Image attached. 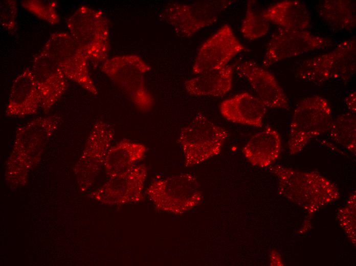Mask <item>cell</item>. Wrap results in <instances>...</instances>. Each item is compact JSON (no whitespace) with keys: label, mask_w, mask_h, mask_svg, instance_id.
Returning a JSON list of instances; mask_svg holds the SVG:
<instances>
[{"label":"cell","mask_w":356,"mask_h":266,"mask_svg":"<svg viewBox=\"0 0 356 266\" xmlns=\"http://www.w3.org/2000/svg\"><path fill=\"white\" fill-rule=\"evenodd\" d=\"M279 180V190L291 198H336V186L314 172H303L280 165L270 168Z\"/></svg>","instance_id":"11"},{"label":"cell","mask_w":356,"mask_h":266,"mask_svg":"<svg viewBox=\"0 0 356 266\" xmlns=\"http://www.w3.org/2000/svg\"><path fill=\"white\" fill-rule=\"evenodd\" d=\"M254 3L253 1L248 2L245 16L240 28L243 36L250 40L265 35L270 28L269 22L253 9Z\"/></svg>","instance_id":"25"},{"label":"cell","mask_w":356,"mask_h":266,"mask_svg":"<svg viewBox=\"0 0 356 266\" xmlns=\"http://www.w3.org/2000/svg\"><path fill=\"white\" fill-rule=\"evenodd\" d=\"M17 3L14 0H3L0 2V22L1 26L10 33L16 30Z\"/></svg>","instance_id":"27"},{"label":"cell","mask_w":356,"mask_h":266,"mask_svg":"<svg viewBox=\"0 0 356 266\" xmlns=\"http://www.w3.org/2000/svg\"><path fill=\"white\" fill-rule=\"evenodd\" d=\"M148 173L144 165L111 178L91 194L92 197L108 205L136 203L144 198L143 191Z\"/></svg>","instance_id":"14"},{"label":"cell","mask_w":356,"mask_h":266,"mask_svg":"<svg viewBox=\"0 0 356 266\" xmlns=\"http://www.w3.org/2000/svg\"><path fill=\"white\" fill-rule=\"evenodd\" d=\"M330 138L336 143L355 153L356 117L355 114L344 113L331 121L328 129Z\"/></svg>","instance_id":"24"},{"label":"cell","mask_w":356,"mask_h":266,"mask_svg":"<svg viewBox=\"0 0 356 266\" xmlns=\"http://www.w3.org/2000/svg\"><path fill=\"white\" fill-rule=\"evenodd\" d=\"M321 18L338 30H351L355 27V3L347 0H326L318 8Z\"/></svg>","instance_id":"23"},{"label":"cell","mask_w":356,"mask_h":266,"mask_svg":"<svg viewBox=\"0 0 356 266\" xmlns=\"http://www.w3.org/2000/svg\"><path fill=\"white\" fill-rule=\"evenodd\" d=\"M281 148L279 134L268 127L251 137L242 149L245 158L254 166L265 167L278 158Z\"/></svg>","instance_id":"19"},{"label":"cell","mask_w":356,"mask_h":266,"mask_svg":"<svg viewBox=\"0 0 356 266\" xmlns=\"http://www.w3.org/2000/svg\"><path fill=\"white\" fill-rule=\"evenodd\" d=\"M234 2L216 0L191 4L172 3L164 8L160 16L172 27L178 35L189 37L214 24L220 14Z\"/></svg>","instance_id":"8"},{"label":"cell","mask_w":356,"mask_h":266,"mask_svg":"<svg viewBox=\"0 0 356 266\" xmlns=\"http://www.w3.org/2000/svg\"><path fill=\"white\" fill-rule=\"evenodd\" d=\"M229 136L228 131L198 113L180 132L178 141L186 167L198 165L219 154Z\"/></svg>","instance_id":"6"},{"label":"cell","mask_w":356,"mask_h":266,"mask_svg":"<svg viewBox=\"0 0 356 266\" xmlns=\"http://www.w3.org/2000/svg\"><path fill=\"white\" fill-rule=\"evenodd\" d=\"M247 51L231 26L225 24L201 46L192 66V72L201 74L221 69L237 54Z\"/></svg>","instance_id":"13"},{"label":"cell","mask_w":356,"mask_h":266,"mask_svg":"<svg viewBox=\"0 0 356 266\" xmlns=\"http://www.w3.org/2000/svg\"><path fill=\"white\" fill-rule=\"evenodd\" d=\"M114 135V128L109 123L98 120L94 124L74 169L82 191H86L94 183L104 164Z\"/></svg>","instance_id":"10"},{"label":"cell","mask_w":356,"mask_h":266,"mask_svg":"<svg viewBox=\"0 0 356 266\" xmlns=\"http://www.w3.org/2000/svg\"><path fill=\"white\" fill-rule=\"evenodd\" d=\"M146 193L156 209L174 214L191 210L202 200L198 181L190 173L156 180L149 185Z\"/></svg>","instance_id":"5"},{"label":"cell","mask_w":356,"mask_h":266,"mask_svg":"<svg viewBox=\"0 0 356 266\" xmlns=\"http://www.w3.org/2000/svg\"><path fill=\"white\" fill-rule=\"evenodd\" d=\"M42 50L54 60L66 78L91 94H98L90 74L88 59L69 33L51 34Z\"/></svg>","instance_id":"9"},{"label":"cell","mask_w":356,"mask_h":266,"mask_svg":"<svg viewBox=\"0 0 356 266\" xmlns=\"http://www.w3.org/2000/svg\"><path fill=\"white\" fill-rule=\"evenodd\" d=\"M66 24L70 35L94 67L108 59L109 22L102 11L81 6Z\"/></svg>","instance_id":"2"},{"label":"cell","mask_w":356,"mask_h":266,"mask_svg":"<svg viewBox=\"0 0 356 266\" xmlns=\"http://www.w3.org/2000/svg\"><path fill=\"white\" fill-rule=\"evenodd\" d=\"M147 150L143 144L127 139L111 146L104 164L107 176H116L137 165L145 157Z\"/></svg>","instance_id":"21"},{"label":"cell","mask_w":356,"mask_h":266,"mask_svg":"<svg viewBox=\"0 0 356 266\" xmlns=\"http://www.w3.org/2000/svg\"><path fill=\"white\" fill-rule=\"evenodd\" d=\"M62 122L58 115L33 119L17 127L8 161L6 180L13 185L26 183L29 172L39 161L47 144Z\"/></svg>","instance_id":"1"},{"label":"cell","mask_w":356,"mask_h":266,"mask_svg":"<svg viewBox=\"0 0 356 266\" xmlns=\"http://www.w3.org/2000/svg\"><path fill=\"white\" fill-rule=\"evenodd\" d=\"M330 39L307 31L280 28L272 36L262 61L267 68L281 60L331 46Z\"/></svg>","instance_id":"12"},{"label":"cell","mask_w":356,"mask_h":266,"mask_svg":"<svg viewBox=\"0 0 356 266\" xmlns=\"http://www.w3.org/2000/svg\"><path fill=\"white\" fill-rule=\"evenodd\" d=\"M345 104L349 112L355 114L356 112V93L352 91L348 93L345 98Z\"/></svg>","instance_id":"28"},{"label":"cell","mask_w":356,"mask_h":266,"mask_svg":"<svg viewBox=\"0 0 356 266\" xmlns=\"http://www.w3.org/2000/svg\"><path fill=\"white\" fill-rule=\"evenodd\" d=\"M236 68L267 107L289 109L286 95L272 73L252 60L244 61Z\"/></svg>","instance_id":"16"},{"label":"cell","mask_w":356,"mask_h":266,"mask_svg":"<svg viewBox=\"0 0 356 266\" xmlns=\"http://www.w3.org/2000/svg\"><path fill=\"white\" fill-rule=\"evenodd\" d=\"M267 107L256 97L248 92L238 94L222 101V116L233 123L261 127Z\"/></svg>","instance_id":"18"},{"label":"cell","mask_w":356,"mask_h":266,"mask_svg":"<svg viewBox=\"0 0 356 266\" xmlns=\"http://www.w3.org/2000/svg\"><path fill=\"white\" fill-rule=\"evenodd\" d=\"M41 97V108L48 113L65 92L66 77L42 50L34 57L31 68Z\"/></svg>","instance_id":"15"},{"label":"cell","mask_w":356,"mask_h":266,"mask_svg":"<svg viewBox=\"0 0 356 266\" xmlns=\"http://www.w3.org/2000/svg\"><path fill=\"white\" fill-rule=\"evenodd\" d=\"M234 68L228 65L199 74L186 81L185 88L192 96L222 97L232 88Z\"/></svg>","instance_id":"20"},{"label":"cell","mask_w":356,"mask_h":266,"mask_svg":"<svg viewBox=\"0 0 356 266\" xmlns=\"http://www.w3.org/2000/svg\"><path fill=\"white\" fill-rule=\"evenodd\" d=\"M261 16L268 21L282 28L306 30L310 16L306 6L298 1H284L263 10Z\"/></svg>","instance_id":"22"},{"label":"cell","mask_w":356,"mask_h":266,"mask_svg":"<svg viewBox=\"0 0 356 266\" xmlns=\"http://www.w3.org/2000/svg\"><path fill=\"white\" fill-rule=\"evenodd\" d=\"M356 71L355 38L343 41L332 51L304 60L296 71L302 80L322 84L331 80L349 81Z\"/></svg>","instance_id":"4"},{"label":"cell","mask_w":356,"mask_h":266,"mask_svg":"<svg viewBox=\"0 0 356 266\" xmlns=\"http://www.w3.org/2000/svg\"><path fill=\"white\" fill-rule=\"evenodd\" d=\"M41 97L31 69H25L14 79L5 114L10 117H25L37 113Z\"/></svg>","instance_id":"17"},{"label":"cell","mask_w":356,"mask_h":266,"mask_svg":"<svg viewBox=\"0 0 356 266\" xmlns=\"http://www.w3.org/2000/svg\"><path fill=\"white\" fill-rule=\"evenodd\" d=\"M331 121V109L325 98L313 96L300 101L290 123L288 140L290 154L299 152L313 138L327 131Z\"/></svg>","instance_id":"7"},{"label":"cell","mask_w":356,"mask_h":266,"mask_svg":"<svg viewBox=\"0 0 356 266\" xmlns=\"http://www.w3.org/2000/svg\"><path fill=\"white\" fill-rule=\"evenodd\" d=\"M105 74L141 112L149 111L154 98L147 88L144 75L150 66L136 55L116 56L106 59L101 65Z\"/></svg>","instance_id":"3"},{"label":"cell","mask_w":356,"mask_h":266,"mask_svg":"<svg viewBox=\"0 0 356 266\" xmlns=\"http://www.w3.org/2000/svg\"><path fill=\"white\" fill-rule=\"evenodd\" d=\"M21 6L27 11L49 24L54 25L60 21L57 11V2L55 1L23 0Z\"/></svg>","instance_id":"26"}]
</instances>
